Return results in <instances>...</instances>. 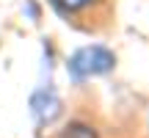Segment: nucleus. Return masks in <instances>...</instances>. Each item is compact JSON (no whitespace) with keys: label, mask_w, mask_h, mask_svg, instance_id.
<instances>
[{"label":"nucleus","mask_w":149,"mask_h":138,"mask_svg":"<svg viewBox=\"0 0 149 138\" xmlns=\"http://www.w3.org/2000/svg\"><path fill=\"white\" fill-rule=\"evenodd\" d=\"M64 138H97V133L88 127V124H80V122H74V124H69V127H66Z\"/></svg>","instance_id":"7ed1b4c3"},{"label":"nucleus","mask_w":149,"mask_h":138,"mask_svg":"<svg viewBox=\"0 0 149 138\" xmlns=\"http://www.w3.org/2000/svg\"><path fill=\"white\" fill-rule=\"evenodd\" d=\"M53 6L61 17L86 31L100 28L111 14V0H53Z\"/></svg>","instance_id":"f257e3e1"},{"label":"nucleus","mask_w":149,"mask_h":138,"mask_svg":"<svg viewBox=\"0 0 149 138\" xmlns=\"http://www.w3.org/2000/svg\"><path fill=\"white\" fill-rule=\"evenodd\" d=\"M116 58H113L111 50L100 47V44H91V47H83L69 58V75L74 80L80 77H91V75H105L111 72Z\"/></svg>","instance_id":"f03ea898"}]
</instances>
